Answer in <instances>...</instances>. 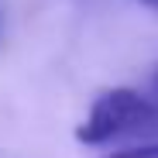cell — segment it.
<instances>
[{"label": "cell", "mask_w": 158, "mask_h": 158, "mask_svg": "<svg viewBox=\"0 0 158 158\" xmlns=\"http://www.w3.org/2000/svg\"><path fill=\"white\" fill-rule=\"evenodd\" d=\"M151 89H155V96H158V69H155V76H151Z\"/></svg>", "instance_id": "cell-3"}, {"label": "cell", "mask_w": 158, "mask_h": 158, "mask_svg": "<svg viewBox=\"0 0 158 158\" xmlns=\"http://www.w3.org/2000/svg\"><path fill=\"white\" fill-rule=\"evenodd\" d=\"M103 158H158V144H141V148H124L114 155H103Z\"/></svg>", "instance_id": "cell-2"}, {"label": "cell", "mask_w": 158, "mask_h": 158, "mask_svg": "<svg viewBox=\"0 0 158 158\" xmlns=\"http://www.w3.org/2000/svg\"><path fill=\"white\" fill-rule=\"evenodd\" d=\"M151 4H158V0H151Z\"/></svg>", "instance_id": "cell-4"}, {"label": "cell", "mask_w": 158, "mask_h": 158, "mask_svg": "<svg viewBox=\"0 0 158 158\" xmlns=\"http://www.w3.org/2000/svg\"><path fill=\"white\" fill-rule=\"evenodd\" d=\"M155 131H158V100L117 86L93 100L89 117L79 124L76 138L83 144H107L124 134H155Z\"/></svg>", "instance_id": "cell-1"}]
</instances>
